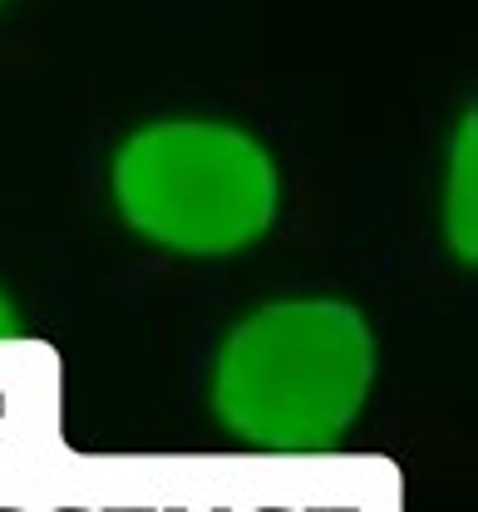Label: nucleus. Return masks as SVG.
<instances>
[{
  "label": "nucleus",
  "instance_id": "1",
  "mask_svg": "<svg viewBox=\"0 0 478 512\" xmlns=\"http://www.w3.org/2000/svg\"><path fill=\"white\" fill-rule=\"evenodd\" d=\"M370 375L375 345L360 311L341 301H276L227 335L212 409L252 448L326 453L350 434Z\"/></svg>",
  "mask_w": 478,
  "mask_h": 512
},
{
  "label": "nucleus",
  "instance_id": "2",
  "mask_svg": "<svg viewBox=\"0 0 478 512\" xmlns=\"http://www.w3.org/2000/svg\"><path fill=\"white\" fill-rule=\"evenodd\" d=\"M114 197L158 247L227 256L252 247L276 217L267 148L232 124L168 119L138 128L114 158Z\"/></svg>",
  "mask_w": 478,
  "mask_h": 512
},
{
  "label": "nucleus",
  "instance_id": "3",
  "mask_svg": "<svg viewBox=\"0 0 478 512\" xmlns=\"http://www.w3.org/2000/svg\"><path fill=\"white\" fill-rule=\"evenodd\" d=\"M474 114L459 124V143H454V183H449V237L464 261H474Z\"/></svg>",
  "mask_w": 478,
  "mask_h": 512
},
{
  "label": "nucleus",
  "instance_id": "4",
  "mask_svg": "<svg viewBox=\"0 0 478 512\" xmlns=\"http://www.w3.org/2000/svg\"><path fill=\"white\" fill-rule=\"evenodd\" d=\"M15 335H20V320L10 311V301L0 296V340H15Z\"/></svg>",
  "mask_w": 478,
  "mask_h": 512
}]
</instances>
